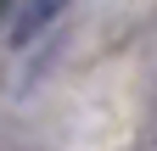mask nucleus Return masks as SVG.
<instances>
[{"instance_id": "1", "label": "nucleus", "mask_w": 157, "mask_h": 151, "mask_svg": "<svg viewBox=\"0 0 157 151\" xmlns=\"http://www.w3.org/2000/svg\"><path fill=\"white\" fill-rule=\"evenodd\" d=\"M62 6L67 0H23V6H17V23H11V39L23 45V39H34V34H45L56 17H62Z\"/></svg>"}]
</instances>
